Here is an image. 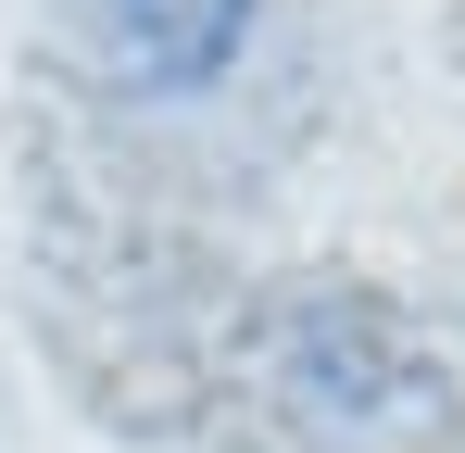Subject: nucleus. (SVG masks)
Listing matches in <instances>:
<instances>
[{
  "label": "nucleus",
  "instance_id": "nucleus-2",
  "mask_svg": "<svg viewBox=\"0 0 465 453\" xmlns=\"http://www.w3.org/2000/svg\"><path fill=\"white\" fill-rule=\"evenodd\" d=\"M88 25H101L114 88H139V101H189V88H214V76L239 64L252 0H88Z\"/></svg>",
  "mask_w": 465,
  "mask_h": 453
},
{
  "label": "nucleus",
  "instance_id": "nucleus-1",
  "mask_svg": "<svg viewBox=\"0 0 465 453\" xmlns=\"http://www.w3.org/2000/svg\"><path fill=\"white\" fill-rule=\"evenodd\" d=\"M277 378H290V403L340 416V428H428V416L453 403L428 327H415L402 302H378V290H314V302H290Z\"/></svg>",
  "mask_w": 465,
  "mask_h": 453
}]
</instances>
